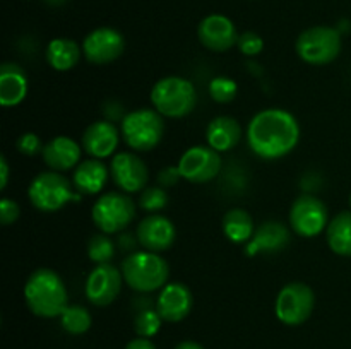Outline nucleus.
Returning a JSON list of instances; mask_svg holds the SVG:
<instances>
[{"mask_svg":"<svg viewBox=\"0 0 351 349\" xmlns=\"http://www.w3.org/2000/svg\"><path fill=\"white\" fill-rule=\"evenodd\" d=\"M300 140V125L290 112L269 108L256 113L247 127L250 151L263 159H280L290 154Z\"/></svg>","mask_w":351,"mask_h":349,"instance_id":"obj_1","label":"nucleus"},{"mask_svg":"<svg viewBox=\"0 0 351 349\" xmlns=\"http://www.w3.org/2000/svg\"><path fill=\"white\" fill-rule=\"evenodd\" d=\"M24 300L36 317H60L67 308V287L55 270L41 267L33 270L24 284Z\"/></svg>","mask_w":351,"mask_h":349,"instance_id":"obj_2","label":"nucleus"},{"mask_svg":"<svg viewBox=\"0 0 351 349\" xmlns=\"http://www.w3.org/2000/svg\"><path fill=\"white\" fill-rule=\"evenodd\" d=\"M122 276L129 287L139 293L163 289L167 286L170 267L156 252H134L122 262Z\"/></svg>","mask_w":351,"mask_h":349,"instance_id":"obj_3","label":"nucleus"},{"mask_svg":"<svg viewBox=\"0 0 351 349\" xmlns=\"http://www.w3.org/2000/svg\"><path fill=\"white\" fill-rule=\"evenodd\" d=\"M151 103L167 118H184L195 108L197 92L189 79L168 75L153 86Z\"/></svg>","mask_w":351,"mask_h":349,"instance_id":"obj_4","label":"nucleus"},{"mask_svg":"<svg viewBox=\"0 0 351 349\" xmlns=\"http://www.w3.org/2000/svg\"><path fill=\"white\" fill-rule=\"evenodd\" d=\"M122 137L134 151H151L165 135L163 115L156 109L141 108L127 113L122 120Z\"/></svg>","mask_w":351,"mask_h":349,"instance_id":"obj_5","label":"nucleus"},{"mask_svg":"<svg viewBox=\"0 0 351 349\" xmlns=\"http://www.w3.org/2000/svg\"><path fill=\"white\" fill-rule=\"evenodd\" d=\"M31 204L43 212H55L67 202L79 201V195L72 192L71 181L58 171H45L36 174L27 188Z\"/></svg>","mask_w":351,"mask_h":349,"instance_id":"obj_6","label":"nucleus"},{"mask_svg":"<svg viewBox=\"0 0 351 349\" xmlns=\"http://www.w3.org/2000/svg\"><path fill=\"white\" fill-rule=\"evenodd\" d=\"M93 222L106 235L125 229L136 216V204L125 192H108L95 202Z\"/></svg>","mask_w":351,"mask_h":349,"instance_id":"obj_7","label":"nucleus"},{"mask_svg":"<svg viewBox=\"0 0 351 349\" xmlns=\"http://www.w3.org/2000/svg\"><path fill=\"white\" fill-rule=\"evenodd\" d=\"M341 51V34L329 26L308 27L298 36L297 53L305 64L326 65Z\"/></svg>","mask_w":351,"mask_h":349,"instance_id":"obj_8","label":"nucleus"},{"mask_svg":"<svg viewBox=\"0 0 351 349\" xmlns=\"http://www.w3.org/2000/svg\"><path fill=\"white\" fill-rule=\"evenodd\" d=\"M315 307V294L304 283H290L280 291L274 305L278 320L285 325H302L312 315Z\"/></svg>","mask_w":351,"mask_h":349,"instance_id":"obj_9","label":"nucleus"},{"mask_svg":"<svg viewBox=\"0 0 351 349\" xmlns=\"http://www.w3.org/2000/svg\"><path fill=\"white\" fill-rule=\"evenodd\" d=\"M329 224V212L324 202L314 195H300L290 209V226L297 235L312 238Z\"/></svg>","mask_w":351,"mask_h":349,"instance_id":"obj_10","label":"nucleus"},{"mask_svg":"<svg viewBox=\"0 0 351 349\" xmlns=\"http://www.w3.org/2000/svg\"><path fill=\"white\" fill-rule=\"evenodd\" d=\"M182 178L192 183H206L215 180L221 170V157L218 151L209 146H194L182 154L178 161Z\"/></svg>","mask_w":351,"mask_h":349,"instance_id":"obj_11","label":"nucleus"},{"mask_svg":"<svg viewBox=\"0 0 351 349\" xmlns=\"http://www.w3.org/2000/svg\"><path fill=\"white\" fill-rule=\"evenodd\" d=\"M122 270L112 263H99L86 279V298L96 307H106L119 298L122 291Z\"/></svg>","mask_w":351,"mask_h":349,"instance_id":"obj_12","label":"nucleus"},{"mask_svg":"<svg viewBox=\"0 0 351 349\" xmlns=\"http://www.w3.org/2000/svg\"><path fill=\"white\" fill-rule=\"evenodd\" d=\"M125 50V40L112 27H98L84 38L82 53L88 62L95 65H105L117 60Z\"/></svg>","mask_w":351,"mask_h":349,"instance_id":"obj_13","label":"nucleus"},{"mask_svg":"<svg viewBox=\"0 0 351 349\" xmlns=\"http://www.w3.org/2000/svg\"><path fill=\"white\" fill-rule=\"evenodd\" d=\"M110 174L113 181L125 194H134L146 188L149 180V171L144 161L134 153L117 154L110 164Z\"/></svg>","mask_w":351,"mask_h":349,"instance_id":"obj_14","label":"nucleus"},{"mask_svg":"<svg viewBox=\"0 0 351 349\" xmlns=\"http://www.w3.org/2000/svg\"><path fill=\"white\" fill-rule=\"evenodd\" d=\"M199 41L202 47L211 51H228L233 44L239 43V34H237L235 24L221 14H213L204 17L199 24Z\"/></svg>","mask_w":351,"mask_h":349,"instance_id":"obj_15","label":"nucleus"},{"mask_svg":"<svg viewBox=\"0 0 351 349\" xmlns=\"http://www.w3.org/2000/svg\"><path fill=\"white\" fill-rule=\"evenodd\" d=\"M177 240V229L168 218L161 214L146 216L137 226V242L149 252L168 250Z\"/></svg>","mask_w":351,"mask_h":349,"instance_id":"obj_16","label":"nucleus"},{"mask_svg":"<svg viewBox=\"0 0 351 349\" xmlns=\"http://www.w3.org/2000/svg\"><path fill=\"white\" fill-rule=\"evenodd\" d=\"M194 298L184 283H171L161 289L156 300V311L165 322H180L191 313Z\"/></svg>","mask_w":351,"mask_h":349,"instance_id":"obj_17","label":"nucleus"},{"mask_svg":"<svg viewBox=\"0 0 351 349\" xmlns=\"http://www.w3.org/2000/svg\"><path fill=\"white\" fill-rule=\"evenodd\" d=\"M120 133L108 120L93 122L82 133V149L96 159H105L117 149Z\"/></svg>","mask_w":351,"mask_h":349,"instance_id":"obj_18","label":"nucleus"},{"mask_svg":"<svg viewBox=\"0 0 351 349\" xmlns=\"http://www.w3.org/2000/svg\"><path fill=\"white\" fill-rule=\"evenodd\" d=\"M290 243V231L280 221H266L257 226L252 238L245 246V253L249 257L257 253H274L283 250Z\"/></svg>","mask_w":351,"mask_h":349,"instance_id":"obj_19","label":"nucleus"},{"mask_svg":"<svg viewBox=\"0 0 351 349\" xmlns=\"http://www.w3.org/2000/svg\"><path fill=\"white\" fill-rule=\"evenodd\" d=\"M81 146L74 139H69L65 135H58L45 144L43 147V161L48 168L53 171H67L71 168L77 166L81 161Z\"/></svg>","mask_w":351,"mask_h":349,"instance_id":"obj_20","label":"nucleus"},{"mask_svg":"<svg viewBox=\"0 0 351 349\" xmlns=\"http://www.w3.org/2000/svg\"><path fill=\"white\" fill-rule=\"evenodd\" d=\"M27 94L26 72L12 62H5L0 67V103L5 108L17 106Z\"/></svg>","mask_w":351,"mask_h":349,"instance_id":"obj_21","label":"nucleus"},{"mask_svg":"<svg viewBox=\"0 0 351 349\" xmlns=\"http://www.w3.org/2000/svg\"><path fill=\"white\" fill-rule=\"evenodd\" d=\"M242 137V127L233 116H216L206 129L208 146L218 153L233 149Z\"/></svg>","mask_w":351,"mask_h":349,"instance_id":"obj_22","label":"nucleus"},{"mask_svg":"<svg viewBox=\"0 0 351 349\" xmlns=\"http://www.w3.org/2000/svg\"><path fill=\"white\" fill-rule=\"evenodd\" d=\"M72 181L81 194L95 195L105 188L106 181H108V168L103 161L96 159V157L86 159L77 164Z\"/></svg>","mask_w":351,"mask_h":349,"instance_id":"obj_23","label":"nucleus"},{"mask_svg":"<svg viewBox=\"0 0 351 349\" xmlns=\"http://www.w3.org/2000/svg\"><path fill=\"white\" fill-rule=\"evenodd\" d=\"M81 58V48L74 40L69 38H55L47 47V60L55 70H71L77 65Z\"/></svg>","mask_w":351,"mask_h":349,"instance_id":"obj_24","label":"nucleus"},{"mask_svg":"<svg viewBox=\"0 0 351 349\" xmlns=\"http://www.w3.org/2000/svg\"><path fill=\"white\" fill-rule=\"evenodd\" d=\"M329 248L341 257H351V212H339L326 228Z\"/></svg>","mask_w":351,"mask_h":349,"instance_id":"obj_25","label":"nucleus"},{"mask_svg":"<svg viewBox=\"0 0 351 349\" xmlns=\"http://www.w3.org/2000/svg\"><path fill=\"white\" fill-rule=\"evenodd\" d=\"M254 231L252 218L243 209H230L223 218V233L232 243H249Z\"/></svg>","mask_w":351,"mask_h":349,"instance_id":"obj_26","label":"nucleus"},{"mask_svg":"<svg viewBox=\"0 0 351 349\" xmlns=\"http://www.w3.org/2000/svg\"><path fill=\"white\" fill-rule=\"evenodd\" d=\"M60 322L65 332L81 335L89 331L93 318L91 313L84 307H81V305H67V308L62 311Z\"/></svg>","mask_w":351,"mask_h":349,"instance_id":"obj_27","label":"nucleus"},{"mask_svg":"<svg viewBox=\"0 0 351 349\" xmlns=\"http://www.w3.org/2000/svg\"><path fill=\"white\" fill-rule=\"evenodd\" d=\"M161 315L156 310H151V308H144L134 318V331L137 332L139 337H153L158 334L161 327Z\"/></svg>","mask_w":351,"mask_h":349,"instance_id":"obj_28","label":"nucleus"},{"mask_svg":"<svg viewBox=\"0 0 351 349\" xmlns=\"http://www.w3.org/2000/svg\"><path fill=\"white\" fill-rule=\"evenodd\" d=\"M113 253H115V245L106 236V233L91 236V240L88 243V255L93 262L98 263V266L99 263H110Z\"/></svg>","mask_w":351,"mask_h":349,"instance_id":"obj_29","label":"nucleus"},{"mask_svg":"<svg viewBox=\"0 0 351 349\" xmlns=\"http://www.w3.org/2000/svg\"><path fill=\"white\" fill-rule=\"evenodd\" d=\"M239 86L233 79L226 77V75H219L209 82V94L216 103H230L235 99Z\"/></svg>","mask_w":351,"mask_h":349,"instance_id":"obj_30","label":"nucleus"},{"mask_svg":"<svg viewBox=\"0 0 351 349\" xmlns=\"http://www.w3.org/2000/svg\"><path fill=\"white\" fill-rule=\"evenodd\" d=\"M168 194L163 187H146L139 197V205L147 212H158L167 207Z\"/></svg>","mask_w":351,"mask_h":349,"instance_id":"obj_31","label":"nucleus"},{"mask_svg":"<svg viewBox=\"0 0 351 349\" xmlns=\"http://www.w3.org/2000/svg\"><path fill=\"white\" fill-rule=\"evenodd\" d=\"M239 48L243 55L247 57H256L263 51L264 48V41L263 38L259 36L257 33H252V31H247V33L240 34L239 36Z\"/></svg>","mask_w":351,"mask_h":349,"instance_id":"obj_32","label":"nucleus"},{"mask_svg":"<svg viewBox=\"0 0 351 349\" xmlns=\"http://www.w3.org/2000/svg\"><path fill=\"white\" fill-rule=\"evenodd\" d=\"M17 151L24 156H34L38 153H43V142H41L40 137L33 132L23 133V135L17 139Z\"/></svg>","mask_w":351,"mask_h":349,"instance_id":"obj_33","label":"nucleus"},{"mask_svg":"<svg viewBox=\"0 0 351 349\" xmlns=\"http://www.w3.org/2000/svg\"><path fill=\"white\" fill-rule=\"evenodd\" d=\"M19 214L21 209L16 201L7 197L0 201V222L2 224H12V222H16L19 219Z\"/></svg>","mask_w":351,"mask_h":349,"instance_id":"obj_34","label":"nucleus"},{"mask_svg":"<svg viewBox=\"0 0 351 349\" xmlns=\"http://www.w3.org/2000/svg\"><path fill=\"white\" fill-rule=\"evenodd\" d=\"M180 178L182 174H180V170H178V166H168L160 171V174H158V183H160V187L163 188L175 187Z\"/></svg>","mask_w":351,"mask_h":349,"instance_id":"obj_35","label":"nucleus"},{"mask_svg":"<svg viewBox=\"0 0 351 349\" xmlns=\"http://www.w3.org/2000/svg\"><path fill=\"white\" fill-rule=\"evenodd\" d=\"M105 115L106 118H108V122H112V120H123V109H122V105H119V103H113L110 101L108 105L105 106Z\"/></svg>","mask_w":351,"mask_h":349,"instance_id":"obj_36","label":"nucleus"},{"mask_svg":"<svg viewBox=\"0 0 351 349\" xmlns=\"http://www.w3.org/2000/svg\"><path fill=\"white\" fill-rule=\"evenodd\" d=\"M125 349H156V348H154V344L147 337H137V339H132V341L125 346Z\"/></svg>","mask_w":351,"mask_h":349,"instance_id":"obj_37","label":"nucleus"},{"mask_svg":"<svg viewBox=\"0 0 351 349\" xmlns=\"http://www.w3.org/2000/svg\"><path fill=\"white\" fill-rule=\"evenodd\" d=\"M0 190H5L7 181H9V164H7L5 157H0Z\"/></svg>","mask_w":351,"mask_h":349,"instance_id":"obj_38","label":"nucleus"},{"mask_svg":"<svg viewBox=\"0 0 351 349\" xmlns=\"http://www.w3.org/2000/svg\"><path fill=\"white\" fill-rule=\"evenodd\" d=\"M120 246H122V248H125V250H129V248H134V238L132 236H129V235H123V236H120Z\"/></svg>","mask_w":351,"mask_h":349,"instance_id":"obj_39","label":"nucleus"},{"mask_svg":"<svg viewBox=\"0 0 351 349\" xmlns=\"http://www.w3.org/2000/svg\"><path fill=\"white\" fill-rule=\"evenodd\" d=\"M175 349H204V348L194 341H184V342H180V344H178Z\"/></svg>","mask_w":351,"mask_h":349,"instance_id":"obj_40","label":"nucleus"},{"mask_svg":"<svg viewBox=\"0 0 351 349\" xmlns=\"http://www.w3.org/2000/svg\"><path fill=\"white\" fill-rule=\"evenodd\" d=\"M47 2H50V3H51V5H58V3L65 2V0H47Z\"/></svg>","mask_w":351,"mask_h":349,"instance_id":"obj_41","label":"nucleus"},{"mask_svg":"<svg viewBox=\"0 0 351 349\" xmlns=\"http://www.w3.org/2000/svg\"><path fill=\"white\" fill-rule=\"evenodd\" d=\"M350 205H351V197H350Z\"/></svg>","mask_w":351,"mask_h":349,"instance_id":"obj_42","label":"nucleus"}]
</instances>
